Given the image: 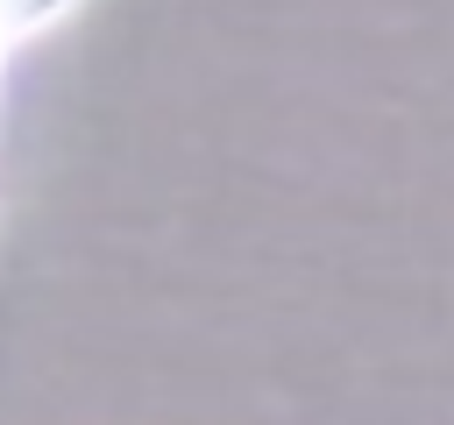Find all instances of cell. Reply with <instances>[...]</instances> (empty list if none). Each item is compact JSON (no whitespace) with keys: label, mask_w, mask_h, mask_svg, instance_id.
<instances>
[]
</instances>
